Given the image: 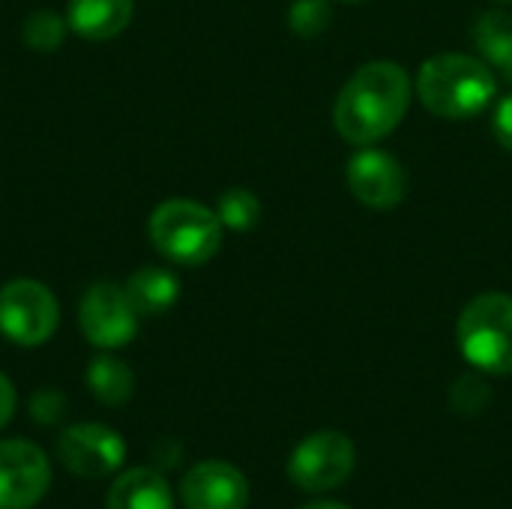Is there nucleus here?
<instances>
[{
    "instance_id": "nucleus-17",
    "label": "nucleus",
    "mask_w": 512,
    "mask_h": 509,
    "mask_svg": "<svg viewBox=\"0 0 512 509\" xmlns=\"http://www.w3.org/2000/svg\"><path fill=\"white\" fill-rule=\"evenodd\" d=\"M216 216H219L222 228H231V231L243 234V231H252L261 222V201L249 189H228V192L219 195Z\"/></svg>"
},
{
    "instance_id": "nucleus-7",
    "label": "nucleus",
    "mask_w": 512,
    "mask_h": 509,
    "mask_svg": "<svg viewBox=\"0 0 512 509\" xmlns=\"http://www.w3.org/2000/svg\"><path fill=\"white\" fill-rule=\"evenodd\" d=\"M138 309L129 300L123 285L114 282H96L84 291L78 306V324L90 345L102 351L123 348L138 333Z\"/></svg>"
},
{
    "instance_id": "nucleus-16",
    "label": "nucleus",
    "mask_w": 512,
    "mask_h": 509,
    "mask_svg": "<svg viewBox=\"0 0 512 509\" xmlns=\"http://www.w3.org/2000/svg\"><path fill=\"white\" fill-rule=\"evenodd\" d=\"M474 42L486 63H492L512 84V18L504 12H486L474 27Z\"/></svg>"
},
{
    "instance_id": "nucleus-14",
    "label": "nucleus",
    "mask_w": 512,
    "mask_h": 509,
    "mask_svg": "<svg viewBox=\"0 0 512 509\" xmlns=\"http://www.w3.org/2000/svg\"><path fill=\"white\" fill-rule=\"evenodd\" d=\"M123 288H126L129 300L135 303L138 315H162L180 297V279L168 267H156V264L135 270Z\"/></svg>"
},
{
    "instance_id": "nucleus-2",
    "label": "nucleus",
    "mask_w": 512,
    "mask_h": 509,
    "mask_svg": "<svg viewBox=\"0 0 512 509\" xmlns=\"http://www.w3.org/2000/svg\"><path fill=\"white\" fill-rule=\"evenodd\" d=\"M417 93L432 114L444 120H465L489 108L495 96V75L480 57L438 54L420 66Z\"/></svg>"
},
{
    "instance_id": "nucleus-20",
    "label": "nucleus",
    "mask_w": 512,
    "mask_h": 509,
    "mask_svg": "<svg viewBox=\"0 0 512 509\" xmlns=\"http://www.w3.org/2000/svg\"><path fill=\"white\" fill-rule=\"evenodd\" d=\"M450 399H453V408H456V411H462V414H477V411H483V408L489 405L492 393H489V387H486L483 378L465 375V378L456 381Z\"/></svg>"
},
{
    "instance_id": "nucleus-1",
    "label": "nucleus",
    "mask_w": 512,
    "mask_h": 509,
    "mask_svg": "<svg viewBox=\"0 0 512 509\" xmlns=\"http://www.w3.org/2000/svg\"><path fill=\"white\" fill-rule=\"evenodd\" d=\"M411 75L390 60L357 69L336 99V129L357 147H372L387 138L408 114Z\"/></svg>"
},
{
    "instance_id": "nucleus-24",
    "label": "nucleus",
    "mask_w": 512,
    "mask_h": 509,
    "mask_svg": "<svg viewBox=\"0 0 512 509\" xmlns=\"http://www.w3.org/2000/svg\"><path fill=\"white\" fill-rule=\"evenodd\" d=\"M300 509H348L345 504H339V501H312V504H306V507Z\"/></svg>"
},
{
    "instance_id": "nucleus-10",
    "label": "nucleus",
    "mask_w": 512,
    "mask_h": 509,
    "mask_svg": "<svg viewBox=\"0 0 512 509\" xmlns=\"http://www.w3.org/2000/svg\"><path fill=\"white\" fill-rule=\"evenodd\" d=\"M345 177L351 195L372 210H390L402 204L408 192V174L402 162L375 147H363L357 156H351Z\"/></svg>"
},
{
    "instance_id": "nucleus-18",
    "label": "nucleus",
    "mask_w": 512,
    "mask_h": 509,
    "mask_svg": "<svg viewBox=\"0 0 512 509\" xmlns=\"http://www.w3.org/2000/svg\"><path fill=\"white\" fill-rule=\"evenodd\" d=\"M66 27H69L66 18H60L57 12H51V9H36V12L27 15V21H24V27H21V36H24L27 48L48 54V51H57V48L63 45Z\"/></svg>"
},
{
    "instance_id": "nucleus-13",
    "label": "nucleus",
    "mask_w": 512,
    "mask_h": 509,
    "mask_svg": "<svg viewBox=\"0 0 512 509\" xmlns=\"http://www.w3.org/2000/svg\"><path fill=\"white\" fill-rule=\"evenodd\" d=\"M105 509H174V495L159 468H132L114 480Z\"/></svg>"
},
{
    "instance_id": "nucleus-9",
    "label": "nucleus",
    "mask_w": 512,
    "mask_h": 509,
    "mask_svg": "<svg viewBox=\"0 0 512 509\" xmlns=\"http://www.w3.org/2000/svg\"><path fill=\"white\" fill-rule=\"evenodd\" d=\"M48 486L51 468L33 441H0V509L36 507Z\"/></svg>"
},
{
    "instance_id": "nucleus-11",
    "label": "nucleus",
    "mask_w": 512,
    "mask_h": 509,
    "mask_svg": "<svg viewBox=\"0 0 512 509\" xmlns=\"http://www.w3.org/2000/svg\"><path fill=\"white\" fill-rule=\"evenodd\" d=\"M180 501L186 509H246L249 483L228 462H201L183 474Z\"/></svg>"
},
{
    "instance_id": "nucleus-21",
    "label": "nucleus",
    "mask_w": 512,
    "mask_h": 509,
    "mask_svg": "<svg viewBox=\"0 0 512 509\" xmlns=\"http://www.w3.org/2000/svg\"><path fill=\"white\" fill-rule=\"evenodd\" d=\"M63 414H66L63 393H57V390H39V393H33V399H30V417L39 426H54V423L63 420Z\"/></svg>"
},
{
    "instance_id": "nucleus-8",
    "label": "nucleus",
    "mask_w": 512,
    "mask_h": 509,
    "mask_svg": "<svg viewBox=\"0 0 512 509\" xmlns=\"http://www.w3.org/2000/svg\"><path fill=\"white\" fill-rule=\"evenodd\" d=\"M57 456L66 471L75 477L87 480H102L111 477L123 459H126V444L123 438L99 423H78L60 432L57 438Z\"/></svg>"
},
{
    "instance_id": "nucleus-23",
    "label": "nucleus",
    "mask_w": 512,
    "mask_h": 509,
    "mask_svg": "<svg viewBox=\"0 0 512 509\" xmlns=\"http://www.w3.org/2000/svg\"><path fill=\"white\" fill-rule=\"evenodd\" d=\"M15 414V387L12 381L0 372V429L12 420Z\"/></svg>"
},
{
    "instance_id": "nucleus-4",
    "label": "nucleus",
    "mask_w": 512,
    "mask_h": 509,
    "mask_svg": "<svg viewBox=\"0 0 512 509\" xmlns=\"http://www.w3.org/2000/svg\"><path fill=\"white\" fill-rule=\"evenodd\" d=\"M462 357L486 375H512V297L489 291L474 297L456 324Z\"/></svg>"
},
{
    "instance_id": "nucleus-12",
    "label": "nucleus",
    "mask_w": 512,
    "mask_h": 509,
    "mask_svg": "<svg viewBox=\"0 0 512 509\" xmlns=\"http://www.w3.org/2000/svg\"><path fill=\"white\" fill-rule=\"evenodd\" d=\"M135 15V0H69L66 24L75 36L105 42L120 36Z\"/></svg>"
},
{
    "instance_id": "nucleus-25",
    "label": "nucleus",
    "mask_w": 512,
    "mask_h": 509,
    "mask_svg": "<svg viewBox=\"0 0 512 509\" xmlns=\"http://www.w3.org/2000/svg\"><path fill=\"white\" fill-rule=\"evenodd\" d=\"M348 3H360V0H348Z\"/></svg>"
},
{
    "instance_id": "nucleus-5",
    "label": "nucleus",
    "mask_w": 512,
    "mask_h": 509,
    "mask_svg": "<svg viewBox=\"0 0 512 509\" xmlns=\"http://www.w3.org/2000/svg\"><path fill=\"white\" fill-rule=\"evenodd\" d=\"M60 306L48 285L36 279H12L0 288V333L21 348H36L54 336Z\"/></svg>"
},
{
    "instance_id": "nucleus-3",
    "label": "nucleus",
    "mask_w": 512,
    "mask_h": 509,
    "mask_svg": "<svg viewBox=\"0 0 512 509\" xmlns=\"http://www.w3.org/2000/svg\"><path fill=\"white\" fill-rule=\"evenodd\" d=\"M150 240L171 264L201 267L222 246L219 216L189 198L162 201L150 216Z\"/></svg>"
},
{
    "instance_id": "nucleus-19",
    "label": "nucleus",
    "mask_w": 512,
    "mask_h": 509,
    "mask_svg": "<svg viewBox=\"0 0 512 509\" xmlns=\"http://www.w3.org/2000/svg\"><path fill=\"white\" fill-rule=\"evenodd\" d=\"M333 21V9L327 0H294L288 9V24L297 36H321Z\"/></svg>"
},
{
    "instance_id": "nucleus-6",
    "label": "nucleus",
    "mask_w": 512,
    "mask_h": 509,
    "mask_svg": "<svg viewBox=\"0 0 512 509\" xmlns=\"http://www.w3.org/2000/svg\"><path fill=\"white\" fill-rule=\"evenodd\" d=\"M357 465L354 441L342 432H315L300 441L288 459V477L303 492L339 489Z\"/></svg>"
},
{
    "instance_id": "nucleus-22",
    "label": "nucleus",
    "mask_w": 512,
    "mask_h": 509,
    "mask_svg": "<svg viewBox=\"0 0 512 509\" xmlns=\"http://www.w3.org/2000/svg\"><path fill=\"white\" fill-rule=\"evenodd\" d=\"M492 129H495V138L512 153V93L498 102L495 117H492Z\"/></svg>"
},
{
    "instance_id": "nucleus-15",
    "label": "nucleus",
    "mask_w": 512,
    "mask_h": 509,
    "mask_svg": "<svg viewBox=\"0 0 512 509\" xmlns=\"http://www.w3.org/2000/svg\"><path fill=\"white\" fill-rule=\"evenodd\" d=\"M84 381H87V390L108 408H117V405H126L135 393V375L132 369L114 357V354H99L87 363V372H84Z\"/></svg>"
}]
</instances>
